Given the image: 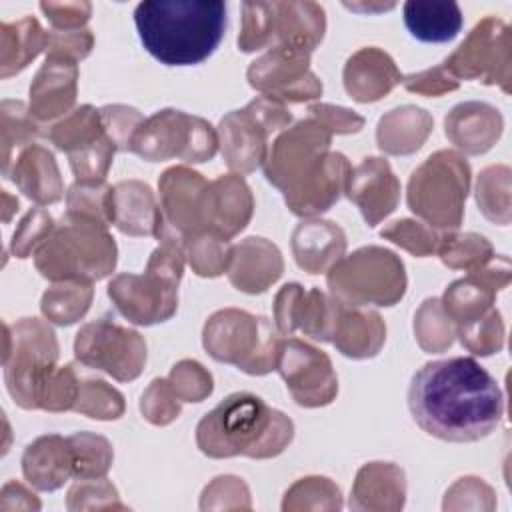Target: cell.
<instances>
[{
	"label": "cell",
	"mask_w": 512,
	"mask_h": 512,
	"mask_svg": "<svg viewBox=\"0 0 512 512\" xmlns=\"http://www.w3.org/2000/svg\"><path fill=\"white\" fill-rule=\"evenodd\" d=\"M380 236L420 258L434 254L442 238V234H438L432 226L412 218H402L388 224L380 230Z\"/></svg>",
	"instance_id": "c3c4849f"
},
{
	"label": "cell",
	"mask_w": 512,
	"mask_h": 512,
	"mask_svg": "<svg viewBox=\"0 0 512 512\" xmlns=\"http://www.w3.org/2000/svg\"><path fill=\"white\" fill-rule=\"evenodd\" d=\"M38 272L52 282H94L112 274L116 242L100 220L66 212L34 252Z\"/></svg>",
	"instance_id": "5b68a950"
},
{
	"label": "cell",
	"mask_w": 512,
	"mask_h": 512,
	"mask_svg": "<svg viewBox=\"0 0 512 512\" xmlns=\"http://www.w3.org/2000/svg\"><path fill=\"white\" fill-rule=\"evenodd\" d=\"M346 252L344 230L330 220L308 218L292 232V254L308 274L328 272Z\"/></svg>",
	"instance_id": "484cf974"
},
{
	"label": "cell",
	"mask_w": 512,
	"mask_h": 512,
	"mask_svg": "<svg viewBox=\"0 0 512 512\" xmlns=\"http://www.w3.org/2000/svg\"><path fill=\"white\" fill-rule=\"evenodd\" d=\"M304 286L298 282L284 284L274 298V324L282 336H292L296 332V318Z\"/></svg>",
	"instance_id": "94428289"
},
{
	"label": "cell",
	"mask_w": 512,
	"mask_h": 512,
	"mask_svg": "<svg viewBox=\"0 0 512 512\" xmlns=\"http://www.w3.org/2000/svg\"><path fill=\"white\" fill-rule=\"evenodd\" d=\"M414 334L422 350L444 352L452 346L456 326L444 312L440 298H428L414 314Z\"/></svg>",
	"instance_id": "b9f144b4"
},
{
	"label": "cell",
	"mask_w": 512,
	"mask_h": 512,
	"mask_svg": "<svg viewBox=\"0 0 512 512\" xmlns=\"http://www.w3.org/2000/svg\"><path fill=\"white\" fill-rule=\"evenodd\" d=\"M342 78L348 96L368 104L388 96L404 76L388 52L376 46H366L346 60Z\"/></svg>",
	"instance_id": "603a6c76"
},
{
	"label": "cell",
	"mask_w": 512,
	"mask_h": 512,
	"mask_svg": "<svg viewBox=\"0 0 512 512\" xmlns=\"http://www.w3.org/2000/svg\"><path fill=\"white\" fill-rule=\"evenodd\" d=\"M218 134L200 116L164 108L154 112L138 126L130 152L148 162L178 158L188 164L212 160L218 150Z\"/></svg>",
	"instance_id": "30bf717a"
},
{
	"label": "cell",
	"mask_w": 512,
	"mask_h": 512,
	"mask_svg": "<svg viewBox=\"0 0 512 512\" xmlns=\"http://www.w3.org/2000/svg\"><path fill=\"white\" fill-rule=\"evenodd\" d=\"M440 260L454 270H478L494 258L492 244L476 232H446L442 234L438 248Z\"/></svg>",
	"instance_id": "ab89813d"
},
{
	"label": "cell",
	"mask_w": 512,
	"mask_h": 512,
	"mask_svg": "<svg viewBox=\"0 0 512 512\" xmlns=\"http://www.w3.org/2000/svg\"><path fill=\"white\" fill-rule=\"evenodd\" d=\"M470 192V166L454 150L428 156L408 180V208L428 226L456 232L464 218Z\"/></svg>",
	"instance_id": "52a82bcc"
},
{
	"label": "cell",
	"mask_w": 512,
	"mask_h": 512,
	"mask_svg": "<svg viewBox=\"0 0 512 512\" xmlns=\"http://www.w3.org/2000/svg\"><path fill=\"white\" fill-rule=\"evenodd\" d=\"M292 114L286 104L268 96H256L244 108L228 112L218 126V142L230 170L250 174L264 166L268 140L290 126Z\"/></svg>",
	"instance_id": "8fae6325"
},
{
	"label": "cell",
	"mask_w": 512,
	"mask_h": 512,
	"mask_svg": "<svg viewBox=\"0 0 512 512\" xmlns=\"http://www.w3.org/2000/svg\"><path fill=\"white\" fill-rule=\"evenodd\" d=\"M238 48L256 52L274 44V2H242Z\"/></svg>",
	"instance_id": "f6af8a7d"
},
{
	"label": "cell",
	"mask_w": 512,
	"mask_h": 512,
	"mask_svg": "<svg viewBox=\"0 0 512 512\" xmlns=\"http://www.w3.org/2000/svg\"><path fill=\"white\" fill-rule=\"evenodd\" d=\"M94 46V34L88 28L80 30H48L46 56H64L74 62L84 60Z\"/></svg>",
	"instance_id": "9f6ffc18"
},
{
	"label": "cell",
	"mask_w": 512,
	"mask_h": 512,
	"mask_svg": "<svg viewBox=\"0 0 512 512\" xmlns=\"http://www.w3.org/2000/svg\"><path fill=\"white\" fill-rule=\"evenodd\" d=\"M102 134H104V126H102L100 110H96L90 104H84L68 112L60 122L50 126V130L46 132L48 140L66 154H72L90 146Z\"/></svg>",
	"instance_id": "d590c367"
},
{
	"label": "cell",
	"mask_w": 512,
	"mask_h": 512,
	"mask_svg": "<svg viewBox=\"0 0 512 512\" xmlns=\"http://www.w3.org/2000/svg\"><path fill=\"white\" fill-rule=\"evenodd\" d=\"M442 66L458 82L464 78L488 86L498 84L508 94L512 78L510 26L496 16L482 18Z\"/></svg>",
	"instance_id": "7c38bea8"
},
{
	"label": "cell",
	"mask_w": 512,
	"mask_h": 512,
	"mask_svg": "<svg viewBox=\"0 0 512 512\" xmlns=\"http://www.w3.org/2000/svg\"><path fill=\"white\" fill-rule=\"evenodd\" d=\"M74 410L94 420H116L124 414V396L100 378H80Z\"/></svg>",
	"instance_id": "ee69618b"
},
{
	"label": "cell",
	"mask_w": 512,
	"mask_h": 512,
	"mask_svg": "<svg viewBox=\"0 0 512 512\" xmlns=\"http://www.w3.org/2000/svg\"><path fill=\"white\" fill-rule=\"evenodd\" d=\"M414 422L446 442H476L496 430L504 396L496 378L470 356L426 362L410 380Z\"/></svg>",
	"instance_id": "6da1fadb"
},
{
	"label": "cell",
	"mask_w": 512,
	"mask_h": 512,
	"mask_svg": "<svg viewBox=\"0 0 512 512\" xmlns=\"http://www.w3.org/2000/svg\"><path fill=\"white\" fill-rule=\"evenodd\" d=\"M208 180L186 166H172L162 172L158 180L160 208L164 222L184 240L206 232L204 202Z\"/></svg>",
	"instance_id": "ac0fdd59"
},
{
	"label": "cell",
	"mask_w": 512,
	"mask_h": 512,
	"mask_svg": "<svg viewBox=\"0 0 512 512\" xmlns=\"http://www.w3.org/2000/svg\"><path fill=\"white\" fill-rule=\"evenodd\" d=\"M168 382L182 402H202L212 394V376L196 360H180L172 366Z\"/></svg>",
	"instance_id": "816d5d0a"
},
{
	"label": "cell",
	"mask_w": 512,
	"mask_h": 512,
	"mask_svg": "<svg viewBox=\"0 0 512 512\" xmlns=\"http://www.w3.org/2000/svg\"><path fill=\"white\" fill-rule=\"evenodd\" d=\"M40 10L54 30H80L90 20V2H40Z\"/></svg>",
	"instance_id": "680465c9"
},
{
	"label": "cell",
	"mask_w": 512,
	"mask_h": 512,
	"mask_svg": "<svg viewBox=\"0 0 512 512\" xmlns=\"http://www.w3.org/2000/svg\"><path fill=\"white\" fill-rule=\"evenodd\" d=\"M110 188L106 182L102 184H80L74 182L66 192V212H74L80 216H88L94 220L104 222L106 226L112 224L110 216Z\"/></svg>",
	"instance_id": "681fc988"
},
{
	"label": "cell",
	"mask_w": 512,
	"mask_h": 512,
	"mask_svg": "<svg viewBox=\"0 0 512 512\" xmlns=\"http://www.w3.org/2000/svg\"><path fill=\"white\" fill-rule=\"evenodd\" d=\"M324 32L326 14L320 4L308 0L274 2V44H290L314 52Z\"/></svg>",
	"instance_id": "1f68e13d"
},
{
	"label": "cell",
	"mask_w": 512,
	"mask_h": 512,
	"mask_svg": "<svg viewBox=\"0 0 512 512\" xmlns=\"http://www.w3.org/2000/svg\"><path fill=\"white\" fill-rule=\"evenodd\" d=\"M42 50L46 32L34 16L0 24V76L8 78L22 72Z\"/></svg>",
	"instance_id": "836d02e7"
},
{
	"label": "cell",
	"mask_w": 512,
	"mask_h": 512,
	"mask_svg": "<svg viewBox=\"0 0 512 512\" xmlns=\"http://www.w3.org/2000/svg\"><path fill=\"white\" fill-rule=\"evenodd\" d=\"M142 46L164 66H194L208 60L226 32L220 0H144L134 8Z\"/></svg>",
	"instance_id": "3957f363"
},
{
	"label": "cell",
	"mask_w": 512,
	"mask_h": 512,
	"mask_svg": "<svg viewBox=\"0 0 512 512\" xmlns=\"http://www.w3.org/2000/svg\"><path fill=\"white\" fill-rule=\"evenodd\" d=\"M252 212L254 198L242 176L226 174L208 182L204 202L206 232L230 240L246 228Z\"/></svg>",
	"instance_id": "ffe728a7"
},
{
	"label": "cell",
	"mask_w": 512,
	"mask_h": 512,
	"mask_svg": "<svg viewBox=\"0 0 512 512\" xmlns=\"http://www.w3.org/2000/svg\"><path fill=\"white\" fill-rule=\"evenodd\" d=\"M108 296L116 310L132 324L152 326L170 320L178 308V286L146 272L118 274L108 284Z\"/></svg>",
	"instance_id": "2e32d148"
},
{
	"label": "cell",
	"mask_w": 512,
	"mask_h": 512,
	"mask_svg": "<svg viewBox=\"0 0 512 512\" xmlns=\"http://www.w3.org/2000/svg\"><path fill=\"white\" fill-rule=\"evenodd\" d=\"M340 308H342V302L332 294H326L316 286L310 290H304L300 308H298L296 330L304 332L314 340L332 342Z\"/></svg>",
	"instance_id": "8d00e7d4"
},
{
	"label": "cell",
	"mask_w": 512,
	"mask_h": 512,
	"mask_svg": "<svg viewBox=\"0 0 512 512\" xmlns=\"http://www.w3.org/2000/svg\"><path fill=\"white\" fill-rule=\"evenodd\" d=\"M344 194L358 206L366 224L374 228L400 202V180L384 158L368 156L350 170Z\"/></svg>",
	"instance_id": "d6986e66"
},
{
	"label": "cell",
	"mask_w": 512,
	"mask_h": 512,
	"mask_svg": "<svg viewBox=\"0 0 512 512\" xmlns=\"http://www.w3.org/2000/svg\"><path fill=\"white\" fill-rule=\"evenodd\" d=\"M434 128L430 112L424 108L406 104L386 112L376 126L378 148L392 156H406L426 142Z\"/></svg>",
	"instance_id": "f546056e"
},
{
	"label": "cell",
	"mask_w": 512,
	"mask_h": 512,
	"mask_svg": "<svg viewBox=\"0 0 512 512\" xmlns=\"http://www.w3.org/2000/svg\"><path fill=\"white\" fill-rule=\"evenodd\" d=\"M510 168L504 164L488 166L478 174L476 202L480 212L494 224L506 226L512 216Z\"/></svg>",
	"instance_id": "f35d334b"
},
{
	"label": "cell",
	"mask_w": 512,
	"mask_h": 512,
	"mask_svg": "<svg viewBox=\"0 0 512 512\" xmlns=\"http://www.w3.org/2000/svg\"><path fill=\"white\" fill-rule=\"evenodd\" d=\"M308 116L326 126L332 134H354L364 126V118L360 114L332 104H312L308 106Z\"/></svg>",
	"instance_id": "91938a15"
},
{
	"label": "cell",
	"mask_w": 512,
	"mask_h": 512,
	"mask_svg": "<svg viewBox=\"0 0 512 512\" xmlns=\"http://www.w3.org/2000/svg\"><path fill=\"white\" fill-rule=\"evenodd\" d=\"M110 216L112 224L128 236H158L164 226L152 188L140 180H122L110 188Z\"/></svg>",
	"instance_id": "d4e9b609"
},
{
	"label": "cell",
	"mask_w": 512,
	"mask_h": 512,
	"mask_svg": "<svg viewBox=\"0 0 512 512\" xmlns=\"http://www.w3.org/2000/svg\"><path fill=\"white\" fill-rule=\"evenodd\" d=\"M74 356L80 364L102 370L118 382H130L144 370L146 342L136 330L100 318L78 330Z\"/></svg>",
	"instance_id": "4fadbf2b"
},
{
	"label": "cell",
	"mask_w": 512,
	"mask_h": 512,
	"mask_svg": "<svg viewBox=\"0 0 512 512\" xmlns=\"http://www.w3.org/2000/svg\"><path fill=\"white\" fill-rule=\"evenodd\" d=\"M2 172L8 174L16 148H28L42 134L38 120L20 100H2Z\"/></svg>",
	"instance_id": "74e56055"
},
{
	"label": "cell",
	"mask_w": 512,
	"mask_h": 512,
	"mask_svg": "<svg viewBox=\"0 0 512 512\" xmlns=\"http://www.w3.org/2000/svg\"><path fill=\"white\" fill-rule=\"evenodd\" d=\"M24 478L38 490H56L72 476V448L68 438L46 434L26 446L22 454Z\"/></svg>",
	"instance_id": "f1b7e54d"
},
{
	"label": "cell",
	"mask_w": 512,
	"mask_h": 512,
	"mask_svg": "<svg viewBox=\"0 0 512 512\" xmlns=\"http://www.w3.org/2000/svg\"><path fill=\"white\" fill-rule=\"evenodd\" d=\"M350 10H364V12H372V10H390L394 8V4H384V6H354V4H344Z\"/></svg>",
	"instance_id": "6125c7cd"
},
{
	"label": "cell",
	"mask_w": 512,
	"mask_h": 512,
	"mask_svg": "<svg viewBox=\"0 0 512 512\" xmlns=\"http://www.w3.org/2000/svg\"><path fill=\"white\" fill-rule=\"evenodd\" d=\"M386 342V324L374 310L342 302L332 344L348 358L364 360L380 352Z\"/></svg>",
	"instance_id": "83f0119b"
},
{
	"label": "cell",
	"mask_w": 512,
	"mask_h": 512,
	"mask_svg": "<svg viewBox=\"0 0 512 512\" xmlns=\"http://www.w3.org/2000/svg\"><path fill=\"white\" fill-rule=\"evenodd\" d=\"M294 438L292 420L252 392H234L202 416L196 444L210 458H272Z\"/></svg>",
	"instance_id": "277c9868"
},
{
	"label": "cell",
	"mask_w": 512,
	"mask_h": 512,
	"mask_svg": "<svg viewBox=\"0 0 512 512\" xmlns=\"http://www.w3.org/2000/svg\"><path fill=\"white\" fill-rule=\"evenodd\" d=\"M18 190L32 202L46 206L64 198V182L54 154L44 146L24 148L12 162L8 174Z\"/></svg>",
	"instance_id": "4316f807"
},
{
	"label": "cell",
	"mask_w": 512,
	"mask_h": 512,
	"mask_svg": "<svg viewBox=\"0 0 512 512\" xmlns=\"http://www.w3.org/2000/svg\"><path fill=\"white\" fill-rule=\"evenodd\" d=\"M184 252L194 274L202 278H216L228 270L232 246L218 234L198 232L184 240Z\"/></svg>",
	"instance_id": "60d3db41"
},
{
	"label": "cell",
	"mask_w": 512,
	"mask_h": 512,
	"mask_svg": "<svg viewBox=\"0 0 512 512\" xmlns=\"http://www.w3.org/2000/svg\"><path fill=\"white\" fill-rule=\"evenodd\" d=\"M80 392V376L72 364L56 366V370L46 380L38 408L48 412H64L74 410Z\"/></svg>",
	"instance_id": "f907efd6"
},
{
	"label": "cell",
	"mask_w": 512,
	"mask_h": 512,
	"mask_svg": "<svg viewBox=\"0 0 512 512\" xmlns=\"http://www.w3.org/2000/svg\"><path fill=\"white\" fill-rule=\"evenodd\" d=\"M504 118L486 102H460L444 118L448 140L466 154L488 152L502 136Z\"/></svg>",
	"instance_id": "cb8c5ba5"
},
{
	"label": "cell",
	"mask_w": 512,
	"mask_h": 512,
	"mask_svg": "<svg viewBox=\"0 0 512 512\" xmlns=\"http://www.w3.org/2000/svg\"><path fill=\"white\" fill-rule=\"evenodd\" d=\"M284 272V260L276 244L260 236H248L232 246L226 270L230 284L246 294L266 292Z\"/></svg>",
	"instance_id": "7402d4cb"
},
{
	"label": "cell",
	"mask_w": 512,
	"mask_h": 512,
	"mask_svg": "<svg viewBox=\"0 0 512 512\" xmlns=\"http://www.w3.org/2000/svg\"><path fill=\"white\" fill-rule=\"evenodd\" d=\"M78 64L64 56H46L30 84V112L38 122L54 120L76 102Z\"/></svg>",
	"instance_id": "44dd1931"
},
{
	"label": "cell",
	"mask_w": 512,
	"mask_h": 512,
	"mask_svg": "<svg viewBox=\"0 0 512 512\" xmlns=\"http://www.w3.org/2000/svg\"><path fill=\"white\" fill-rule=\"evenodd\" d=\"M402 16L412 38L432 44L454 40L464 24V16L456 2L408 0L402 6Z\"/></svg>",
	"instance_id": "d6a6232c"
},
{
	"label": "cell",
	"mask_w": 512,
	"mask_h": 512,
	"mask_svg": "<svg viewBox=\"0 0 512 512\" xmlns=\"http://www.w3.org/2000/svg\"><path fill=\"white\" fill-rule=\"evenodd\" d=\"M312 52L290 44H274L246 72L248 84L262 96L286 102H308L322 94V82L310 70Z\"/></svg>",
	"instance_id": "5bb4252c"
},
{
	"label": "cell",
	"mask_w": 512,
	"mask_h": 512,
	"mask_svg": "<svg viewBox=\"0 0 512 512\" xmlns=\"http://www.w3.org/2000/svg\"><path fill=\"white\" fill-rule=\"evenodd\" d=\"M456 336L460 344L476 354V356H490L504 348V322L496 308H490L478 320L458 326Z\"/></svg>",
	"instance_id": "bcb514c9"
},
{
	"label": "cell",
	"mask_w": 512,
	"mask_h": 512,
	"mask_svg": "<svg viewBox=\"0 0 512 512\" xmlns=\"http://www.w3.org/2000/svg\"><path fill=\"white\" fill-rule=\"evenodd\" d=\"M54 220L44 208H32L18 224V228L12 234L10 250L16 258H28L32 252H36L42 242L50 236L54 230Z\"/></svg>",
	"instance_id": "f5cc1de1"
},
{
	"label": "cell",
	"mask_w": 512,
	"mask_h": 512,
	"mask_svg": "<svg viewBox=\"0 0 512 512\" xmlns=\"http://www.w3.org/2000/svg\"><path fill=\"white\" fill-rule=\"evenodd\" d=\"M102 126L108 134V138L114 142L116 150L130 152L132 138L138 130V126L144 122V116L126 104H106L100 108Z\"/></svg>",
	"instance_id": "11a10c76"
},
{
	"label": "cell",
	"mask_w": 512,
	"mask_h": 512,
	"mask_svg": "<svg viewBox=\"0 0 512 512\" xmlns=\"http://www.w3.org/2000/svg\"><path fill=\"white\" fill-rule=\"evenodd\" d=\"M116 146L114 142L108 138L106 130L104 134L92 142L90 146L68 154L70 160V168L76 176V182L80 184H102L106 180V174L112 166V158H114Z\"/></svg>",
	"instance_id": "7dc6e473"
},
{
	"label": "cell",
	"mask_w": 512,
	"mask_h": 512,
	"mask_svg": "<svg viewBox=\"0 0 512 512\" xmlns=\"http://www.w3.org/2000/svg\"><path fill=\"white\" fill-rule=\"evenodd\" d=\"M94 288L90 282H54L40 300V310L48 322L70 326L84 318L92 304Z\"/></svg>",
	"instance_id": "e575fe53"
},
{
	"label": "cell",
	"mask_w": 512,
	"mask_h": 512,
	"mask_svg": "<svg viewBox=\"0 0 512 512\" xmlns=\"http://www.w3.org/2000/svg\"><path fill=\"white\" fill-rule=\"evenodd\" d=\"M404 472L392 462H370L356 474L350 506L358 510H398L404 504Z\"/></svg>",
	"instance_id": "4dcf8cb0"
},
{
	"label": "cell",
	"mask_w": 512,
	"mask_h": 512,
	"mask_svg": "<svg viewBox=\"0 0 512 512\" xmlns=\"http://www.w3.org/2000/svg\"><path fill=\"white\" fill-rule=\"evenodd\" d=\"M180 402L182 400L172 390L168 378H156L150 382V386L142 394L140 412L148 422L156 426H164L178 418Z\"/></svg>",
	"instance_id": "db71d44e"
},
{
	"label": "cell",
	"mask_w": 512,
	"mask_h": 512,
	"mask_svg": "<svg viewBox=\"0 0 512 512\" xmlns=\"http://www.w3.org/2000/svg\"><path fill=\"white\" fill-rule=\"evenodd\" d=\"M202 344L214 360L234 364L252 376H264L276 370L282 334L266 316L224 308L206 320Z\"/></svg>",
	"instance_id": "8992f818"
},
{
	"label": "cell",
	"mask_w": 512,
	"mask_h": 512,
	"mask_svg": "<svg viewBox=\"0 0 512 512\" xmlns=\"http://www.w3.org/2000/svg\"><path fill=\"white\" fill-rule=\"evenodd\" d=\"M58 340L40 318H22L12 328L4 324V380L12 400L26 408H38L42 388L56 370Z\"/></svg>",
	"instance_id": "9c48e42d"
},
{
	"label": "cell",
	"mask_w": 512,
	"mask_h": 512,
	"mask_svg": "<svg viewBox=\"0 0 512 512\" xmlns=\"http://www.w3.org/2000/svg\"><path fill=\"white\" fill-rule=\"evenodd\" d=\"M330 294L348 306H394L406 292L400 256L382 246H364L342 256L326 274Z\"/></svg>",
	"instance_id": "ba28073f"
},
{
	"label": "cell",
	"mask_w": 512,
	"mask_h": 512,
	"mask_svg": "<svg viewBox=\"0 0 512 512\" xmlns=\"http://www.w3.org/2000/svg\"><path fill=\"white\" fill-rule=\"evenodd\" d=\"M402 84L406 90L422 94V96H442L460 86V82L442 64L422 70V72L408 74L402 78Z\"/></svg>",
	"instance_id": "6f0895ef"
},
{
	"label": "cell",
	"mask_w": 512,
	"mask_h": 512,
	"mask_svg": "<svg viewBox=\"0 0 512 512\" xmlns=\"http://www.w3.org/2000/svg\"><path fill=\"white\" fill-rule=\"evenodd\" d=\"M508 282L510 260L508 256H496V260L492 258L486 266L452 282L440 298V304L458 328L478 320L490 308H494L496 292L506 288Z\"/></svg>",
	"instance_id": "e0dca14e"
},
{
	"label": "cell",
	"mask_w": 512,
	"mask_h": 512,
	"mask_svg": "<svg viewBox=\"0 0 512 512\" xmlns=\"http://www.w3.org/2000/svg\"><path fill=\"white\" fill-rule=\"evenodd\" d=\"M72 448V476L78 480L102 478L112 464V444L92 432H76L68 436Z\"/></svg>",
	"instance_id": "7bdbcfd3"
},
{
	"label": "cell",
	"mask_w": 512,
	"mask_h": 512,
	"mask_svg": "<svg viewBox=\"0 0 512 512\" xmlns=\"http://www.w3.org/2000/svg\"><path fill=\"white\" fill-rule=\"evenodd\" d=\"M276 370L294 402L304 408L326 406L338 394V378L328 354L304 340L282 338Z\"/></svg>",
	"instance_id": "9a60e30c"
},
{
	"label": "cell",
	"mask_w": 512,
	"mask_h": 512,
	"mask_svg": "<svg viewBox=\"0 0 512 512\" xmlns=\"http://www.w3.org/2000/svg\"><path fill=\"white\" fill-rule=\"evenodd\" d=\"M330 142L332 132L308 116L282 130L268 148L264 176L296 216L314 218L344 192L352 166L342 152H330Z\"/></svg>",
	"instance_id": "7a4b0ae2"
}]
</instances>
